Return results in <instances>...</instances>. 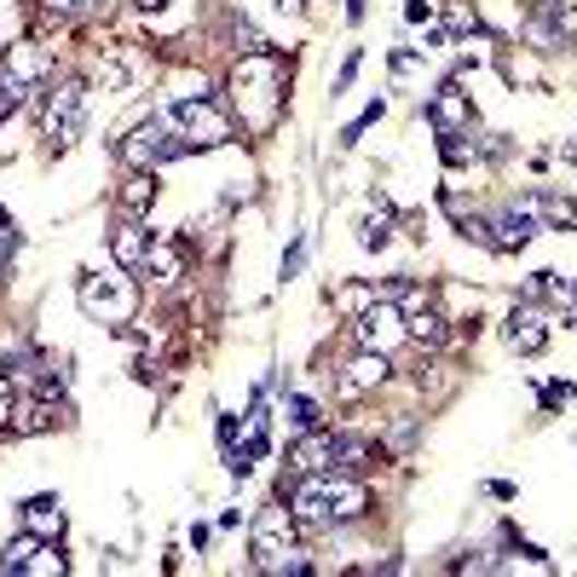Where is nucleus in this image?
<instances>
[{"instance_id": "nucleus-5", "label": "nucleus", "mask_w": 577, "mask_h": 577, "mask_svg": "<svg viewBox=\"0 0 577 577\" xmlns=\"http://www.w3.org/2000/svg\"><path fill=\"white\" fill-rule=\"evenodd\" d=\"M116 156L128 162V168H168V162H179V156H191L185 151V139H179V121H174V110H151V121H139V128L116 144Z\"/></svg>"}, {"instance_id": "nucleus-13", "label": "nucleus", "mask_w": 577, "mask_h": 577, "mask_svg": "<svg viewBox=\"0 0 577 577\" xmlns=\"http://www.w3.org/2000/svg\"><path fill=\"white\" fill-rule=\"evenodd\" d=\"M503 335H508V346H514L520 358L543 353V346H549V313H543L538 301H520V306L508 313V329H503Z\"/></svg>"}, {"instance_id": "nucleus-23", "label": "nucleus", "mask_w": 577, "mask_h": 577, "mask_svg": "<svg viewBox=\"0 0 577 577\" xmlns=\"http://www.w3.org/2000/svg\"><path fill=\"white\" fill-rule=\"evenodd\" d=\"M439 156H445V168H468V162L480 156V128L473 133H439Z\"/></svg>"}, {"instance_id": "nucleus-10", "label": "nucleus", "mask_w": 577, "mask_h": 577, "mask_svg": "<svg viewBox=\"0 0 577 577\" xmlns=\"http://www.w3.org/2000/svg\"><path fill=\"white\" fill-rule=\"evenodd\" d=\"M422 110H427V121H433V133H473V128H480V116H473V98L462 93L457 75L439 81V93H433Z\"/></svg>"}, {"instance_id": "nucleus-15", "label": "nucleus", "mask_w": 577, "mask_h": 577, "mask_svg": "<svg viewBox=\"0 0 577 577\" xmlns=\"http://www.w3.org/2000/svg\"><path fill=\"white\" fill-rule=\"evenodd\" d=\"M17 520H24V531H35L40 543H58V538H64V526H70L58 497H30L24 508H17Z\"/></svg>"}, {"instance_id": "nucleus-12", "label": "nucleus", "mask_w": 577, "mask_h": 577, "mask_svg": "<svg viewBox=\"0 0 577 577\" xmlns=\"http://www.w3.org/2000/svg\"><path fill=\"white\" fill-rule=\"evenodd\" d=\"M369 514V485L358 480V473H341L329 468V526H353Z\"/></svg>"}, {"instance_id": "nucleus-22", "label": "nucleus", "mask_w": 577, "mask_h": 577, "mask_svg": "<svg viewBox=\"0 0 577 577\" xmlns=\"http://www.w3.org/2000/svg\"><path fill=\"white\" fill-rule=\"evenodd\" d=\"M151 202H156V174H151V168H133V179L121 185V209H128V214H144Z\"/></svg>"}, {"instance_id": "nucleus-18", "label": "nucleus", "mask_w": 577, "mask_h": 577, "mask_svg": "<svg viewBox=\"0 0 577 577\" xmlns=\"http://www.w3.org/2000/svg\"><path fill=\"white\" fill-rule=\"evenodd\" d=\"M393 202H387V197H369V214L358 220V249H369V255H376V249H387V243H393Z\"/></svg>"}, {"instance_id": "nucleus-31", "label": "nucleus", "mask_w": 577, "mask_h": 577, "mask_svg": "<svg viewBox=\"0 0 577 577\" xmlns=\"http://www.w3.org/2000/svg\"><path fill=\"white\" fill-rule=\"evenodd\" d=\"M237 52H243V58H255V52H272V40H266L255 24H237Z\"/></svg>"}, {"instance_id": "nucleus-16", "label": "nucleus", "mask_w": 577, "mask_h": 577, "mask_svg": "<svg viewBox=\"0 0 577 577\" xmlns=\"http://www.w3.org/2000/svg\"><path fill=\"white\" fill-rule=\"evenodd\" d=\"M323 468H335L329 462V427L295 433V445H288V473H323Z\"/></svg>"}, {"instance_id": "nucleus-9", "label": "nucleus", "mask_w": 577, "mask_h": 577, "mask_svg": "<svg viewBox=\"0 0 577 577\" xmlns=\"http://www.w3.org/2000/svg\"><path fill=\"white\" fill-rule=\"evenodd\" d=\"M387 376H393V358H387V353H364V346H358V353L335 369V399L353 404L364 393H381Z\"/></svg>"}, {"instance_id": "nucleus-4", "label": "nucleus", "mask_w": 577, "mask_h": 577, "mask_svg": "<svg viewBox=\"0 0 577 577\" xmlns=\"http://www.w3.org/2000/svg\"><path fill=\"white\" fill-rule=\"evenodd\" d=\"M75 301H81V313H87L93 323L121 329V323H133V313H139V283L121 272V266H116L110 278L81 272V278H75Z\"/></svg>"}, {"instance_id": "nucleus-6", "label": "nucleus", "mask_w": 577, "mask_h": 577, "mask_svg": "<svg viewBox=\"0 0 577 577\" xmlns=\"http://www.w3.org/2000/svg\"><path fill=\"white\" fill-rule=\"evenodd\" d=\"M353 341L364 346V353H387V358H393L399 346L410 341L404 306H399L393 295H376V306H364V313L353 318Z\"/></svg>"}, {"instance_id": "nucleus-41", "label": "nucleus", "mask_w": 577, "mask_h": 577, "mask_svg": "<svg viewBox=\"0 0 577 577\" xmlns=\"http://www.w3.org/2000/svg\"><path fill=\"white\" fill-rule=\"evenodd\" d=\"M139 12H162V7H174V0H133Z\"/></svg>"}, {"instance_id": "nucleus-38", "label": "nucleus", "mask_w": 577, "mask_h": 577, "mask_svg": "<svg viewBox=\"0 0 577 577\" xmlns=\"http://www.w3.org/2000/svg\"><path fill=\"white\" fill-rule=\"evenodd\" d=\"M40 12H52V17H75V12H81V0H40Z\"/></svg>"}, {"instance_id": "nucleus-37", "label": "nucleus", "mask_w": 577, "mask_h": 577, "mask_svg": "<svg viewBox=\"0 0 577 577\" xmlns=\"http://www.w3.org/2000/svg\"><path fill=\"white\" fill-rule=\"evenodd\" d=\"M17 105H24V93H12V87H0V121H12Z\"/></svg>"}, {"instance_id": "nucleus-36", "label": "nucleus", "mask_w": 577, "mask_h": 577, "mask_svg": "<svg viewBox=\"0 0 577 577\" xmlns=\"http://www.w3.org/2000/svg\"><path fill=\"white\" fill-rule=\"evenodd\" d=\"M433 17V0H404V24H427Z\"/></svg>"}, {"instance_id": "nucleus-30", "label": "nucleus", "mask_w": 577, "mask_h": 577, "mask_svg": "<svg viewBox=\"0 0 577 577\" xmlns=\"http://www.w3.org/2000/svg\"><path fill=\"white\" fill-rule=\"evenodd\" d=\"M301 266H306V237H295L283 249V260H278V283H288V278H301Z\"/></svg>"}, {"instance_id": "nucleus-33", "label": "nucleus", "mask_w": 577, "mask_h": 577, "mask_svg": "<svg viewBox=\"0 0 577 577\" xmlns=\"http://www.w3.org/2000/svg\"><path fill=\"white\" fill-rule=\"evenodd\" d=\"M561 404H572V381H549L543 387V416H554Z\"/></svg>"}, {"instance_id": "nucleus-25", "label": "nucleus", "mask_w": 577, "mask_h": 577, "mask_svg": "<svg viewBox=\"0 0 577 577\" xmlns=\"http://www.w3.org/2000/svg\"><path fill=\"white\" fill-rule=\"evenodd\" d=\"M24 572H30V577H64V572H70V561L58 554V543H40V549L30 554V561H24Z\"/></svg>"}, {"instance_id": "nucleus-34", "label": "nucleus", "mask_w": 577, "mask_h": 577, "mask_svg": "<svg viewBox=\"0 0 577 577\" xmlns=\"http://www.w3.org/2000/svg\"><path fill=\"white\" fill-rule=\"evenodd\" d=\"M17 249H24V237H17V225H12V220H0V266H7Z\"/></svg>"}, {"instance_id": "nucleus-19", "label": "nucleus", "mask_w": 577, "mask_h": 577, "mask_svg": "<svg viewBox=\"0 0 577 577\" xmlns=\"http://www.w3.org/2000/svg\"><path fill=\"white\" fill-rule=\"evenodd\" d=\"M404 329H410V341L416 346H427V353H439V346L450 341V323H445V313L439 306H416V313H404Z\"/></svg>"}, {"instance_id": "nucleus-26", "label": "nucleus", "mask_w": 577, "mask_h": 577, "mask_svg": "<svg viewBox=\"0 0 577 577\" xmlns=\"http://www.w3.org/2000/svg\"><path fill=\"white\" fill-rule=\"evenodd\" d=\"M35 549H40V538H35V531H24V538H12L7 549H0V572H24V561H30Z\"/></svg>"}, {"instance_id": "nucleus-28", "label": "nucleus", "mask_w": 577, "mask_h": 577, "mask_svg": "<svg viewBox=\"0 0 577 577\" xmlns=\"http://www.w3.org/2000/svg\"><path fill=\"white\" fill-rule=\"evenodd\" d=\"M98 81H105L110 93H121L133 81V64H128V58H105V64H98Z\"/></svg>"}, {"instance_id": "nucleus-1", "label": "nucleus", "mask_w": 577, "mask_h": 577, "mask_svg": "<svg viewBox=\"0 0 577 577\" xmlns=\"http://www.w3.org/2000/svg\"><path fill=\"white\" fill-rule=\"evenodd\" d=\"M288 70L278 52H255L243 58V64L232 70V105L243 116V133H272L283 121V105H288Z\"/></svg>"}, {"instance_id": "nucleus-20", "label": "nucleus", "mask_w": 577, "mask_h": 577, "mask_svg": "<svg viewBox=\"0 0 577 577\" xmlns=\"http://www.w3.org/2000/svg\"><path fill=\"white\" fill-rule=\"evenodd\" d=\"M58 416H64V404H52L47 393H35V399H24L12 410V433H47Z\"/></svg>"}, {"instance_id": "nucleus-11", "label": "nucleus", "mask_w": 577, "mask_h": 577, "mask_svg": "<svg viewBox=\"0 0 577 577\" xmlns=\"http://www.w3.org/2000/svg\"><path fill=\"white\" fill-rule=\"evenodd\" d=\"M538 232H543V220L531 214V202H508V209L491 214V255H520Z\"/></svg>"}, {"instance_id": "nucleus-3", "label": "nucleus", "mask_w": 577, "mask_h": 577, "mask_svg": "<svg viewBox=\"0 0 577 577\" xmlns=\"http://www.w3.org/2000/svg\"><path fill=\"white\" fill-rule=\"evenodd\" d=\"M174 121H179V139H185V151H220V144H237V116L220 105V98L209 93H185L179 105H168Z\"/></svg>"}, {"instance_id": "nucleus-2", "label": "nucleus", "mask_w": 577, "mask_h": 577, "mask_svg": "<svg viewBox=\"0 0 577 577\" xmlns=\"http://www.w3.org/2000/svg\"><path fill=\"white\" fill-rule=\"evenodd\" d=\"M295 514H288L283 497H272L260 514H255V526H249V566L255 572H272V577H306L313 572V561L295 549Z\"/></svg>"}, {"instance_id": "nucleus-40", "label": "nucleus", "mask_w": 577, "mask_h": 577, "mask_svg": "<svg viewBox=\"0 0 577 577\" xmlns=\"http://www.w3.org/2000/svg\"><path fill=\"white\" fill-rule=\"evenodd\" d=\"M220 445H237V416H220Z\"/></svg>"}, {"instance_id": "nucleus-35", "label": "nucleus", "mask_w": 577, "mask_h": 577, "mask_svg": "<svg viewBox=\"0 0 577 577\" xmlns=\"http://www.w3.org/2000/svg\"><path fill=\"white\" fill-rule=\"evenodd\" d=\"M358 64H364V52H346V64H341V75H335V98L358 81Z\"/></svg>"}, {"instance_id": "nucleus-7", "label": "nucleus", "mask_w": 577, "mask_h": 577, "mask_svg": "<svg viewBox=\"0 0 577 577\" xmlns=\"http://www.w3.org/2000/svg\"><path fill=\"white\" fill-rule=\"evenodd\" d=\"M81 128H87V87H81V81L47 87V105H40V133L64 151V144L81 139Z\"/></svg>"}, {"instance_id": "nucleus-43", "label": "nucleus", "mask_w": 577, "mask_h": 577, "mask_svg": "<svg viewBox=\"0 0 577 577\" xmlns=\"http://www.w3.org/2000/svg\"><path fill=\"white\" fill-rule=\"evenodd\" d=\"M572 225H577V220H572Z\"/></svg>"}, {"instance_id": "nucleus-27", "label": "nucleus", "mask_w": 577, "mask_h": 577, "mask_svg": "<svg viewBox=\"0 0 577 577\" xmlns=\"http://www.w3.org/2000/svg\"><path fill=\"white\" fill-rule=\"evenodd\" d=\"M381 116H387V105H381V98H376V105H369V110H364L358 121H346V128H341V151H353V144H358V139H364L369 128H376V121H381Z\"/></svg>"}, {"instance_id": "nucleus-24", "label": "nucleus", "mask_w": 577, "mask_h": 577, "mask_svg": "<svg viewBox=\"0 0 577 577\" xmlns=\"http://www.w3.org/2000/svg\"><path fill=\"white\" fill-rule=\"evenodd\" d=\"M376 295H381L376 283H358V278H353V283L335 288V313H341V318H358L364 306H376Z\"/></svg>"}, {"instance_id": "nucleus-14", "label": "nucleus", "mask_w": 577, "mask_h": 577, "mask_svg": "<svg viewBox=\"0 0 577 577\" xmlns=\"http://www.w3.org/2000/svg\"><path fill=\"white\" fill-rule=\"evenodd\" d=\"M144 255H151V232H144L139 214H128L110 232V260L121 266V272H144Z\"/></svg>"}, {"instance_id": "nucleus-29", "label": "nucleus", "mask_w": 577, "mask_h": 577, "mask_svg": "<svg viewBox=\"0 0 577 577\" xmlns=\"http://www.w3.org/2000/svg\"><path fill=\"white\" fill-rule=\"evenodd\" d=\"M416 433H422L416 416H399L393 427H387V450H410V445H416Z\"/></svg>"}, {"instance_id": "nucleus-21", "label": "nucleus", "mask_w": 577, "mask_h": 577, "mask_svg": "<svg viewBox=\"0 0 577 577\" xmlns=\"http://www.w3.org/2000/svg\"><path fill=\"white\" fill-rule=\"evenodd\" d=\"M283 422H288V433H313V427H323V410L306 393H283Z\"/></svg>"}, {"instance_id": "nucleus-8", "label": "nucleus", "mask_w": 577, "mask_h": 577, "mask_svg": "<svg viewBox=\"0 0 577 577\" xmlns=\"http://www.w3.org/2000/svg\"><path fill=\"white\" fill-rule=\"evenodd\" d=\"M47 75H52V52L35 47V40H17V47H7V58H0V87H12L24 98L47 87Z\"/></svg>"}, {"instance_id": "nucleus-17", "label": "nucleus", "mask_w": 577, "mask_h": 577, "mask_svg": "<svg viewBox=\"0 0 577 577\" xmlns=\"http://www.w3.org/2000/svg\"><path fill=\"white\" fill-rule=\"evenodd\" d=\"M185 243L179 237H151V255H144V272H151L156 283H179L185 278Z\"/></svg>"}, {"instance_id": "nucleus-39", "label": "nucleus", "mask_w": 577, "mask_h": 577, "mask_svg": "<svg viewBox=\"0 0 577 577\" xmlns=\"http://www.w3.org/2000/svg\"><path fill=\"white\" fill-rule=\"evenodd\" d=\"M485 491H491V497H497V503H514V497H520V485H508V480H491Z\"/></svg>"}, {"instance_id": "nucleus-32", "label": "nucleus", "mask_w": 577, "mask_h": 577, "mask_svg": "<svg viewBox=\"0 0 577 577\" xmlns=\"http://www.w3.org/2000/svg\"><path fill=\"white\" fill-rule=\"evenodd\" d=\"M12 410H17V381L0 369V427H12Z\"/></svg>"}, {"instance_id": "nucleus-42", "label": "nucleus", "mask_w": 577, "mask_h": 577, "mask_svg": "<svg viewBox=\"0 0 577 577\" xmlns=\"http://www.w3.org/2000/svg\"><path fill=\"white\" fill-rule=\"evenodd\" d=\"M306 7V0H278V12H301Z\"/></svg>"}]
</instances>
